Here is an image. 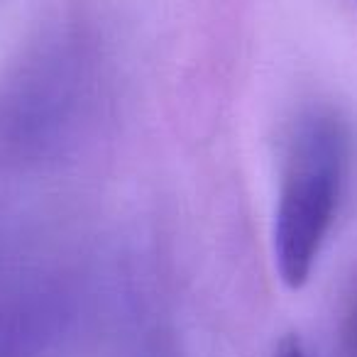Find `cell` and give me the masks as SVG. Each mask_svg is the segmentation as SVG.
Here are the masks:
<instances>
[{
  "instance_id": "cell-1",
  "label": "cell",
  "mask_w": 357,
  "mask_h": 357,
  "mask_svg": "<svg viewBox=\"0 0 357 357\" xmlns=\"http://www.w3.org/2000/svg\"><path fill=\"white\" fill-rule=\"evenodd\" d=\"M347 169V132L326 113L301 118L287 147L272 250L279 279L301 289L318 262L340 204Z\"/></svg>"
},
{
  "instance_id": "cell-2",
  "label": "cell",
  "mask_w": 357,
  "mask_h": 357,
  "mask_svg": "<svg viewBox=\"0 0 357 357\" xmlns=\"http://www.w3.org/2000/svg\"><path fill=\"white\" fill-rule=\"evenodd\" d=\"M274 357H306V355H303V350H301V345H298V340H294V337H287V340H284L282 345L277 347Z\"/></svg>"
},
{
  "instance_id": "cell-3",
  "label": "cell",
  "mask_w": 357,
  "mask_h": 357,
  "mask_svg": "<svg viewBox=\"0 0 357 357\" xmlns=\"http://www.w3.org/2000/svg\"><path fill=\"white\" fill-rule=\"evenodd\" d=\"M355 345H357V316H355Z\"/></svg>"
}]
</instances>
